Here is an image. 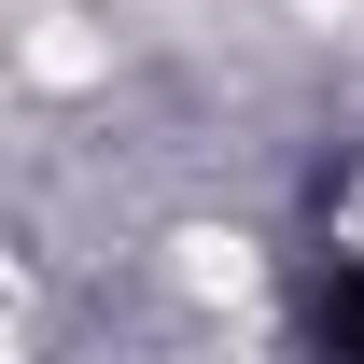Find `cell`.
<instances>
[{
    "label": "cell",
    "mask_w": 364,
    "mask_h": 364,
    "mask_svg": "<svg viewBox=\"0 0 364 364\" xmlns=\"http://www.w3.org/2000/svg\"><path fill=\"white\" fill-rule=\"evenodd\" d=\"M309 322H322V350H336V364H364V267H322Z\"/></svg>",
    "instance_id": "1"
}]
</instances>
